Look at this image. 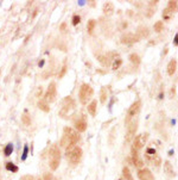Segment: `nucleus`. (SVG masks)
Listing matches in <instances>:
<instances>
[{"label": "nucleus", "instance_id": "17", "mask_svg": "<svg viewBox=\"0 0 178 180\" xmlns=\"http://www.w3.org/2000/svg\"><path fill=\"white\" fill-rule=\"evenodd\" d=\"M177 71V60H171L168 64V74L169 75H173Z\"/></svg>", "mask_w": 178, "mask_h": 180}, {"label": "nucleus", "instance_id": "18", "mask_svg": "<svg viewBox=\"0 0 178 180\" xmlns=\"http://www.w3.org/2000/svg\"><path fill=\"white\" fill-rule=\"evenodd\" d=\"M38 109L39 110H42V111H44V112H49L50 111V107H49V103L47 102L45 99H40L39 102H38Z\"/></svg>", "mask_w": 178, "mask_h": 180}, {"label": "nucleus", "instance_id": "10", "mask_svg": "<svg viewBox=\"0 0 178 180\" xmlns=\"http://www.w3.org/2000/svg\"><path fill=\"white\" fill-rule=\"evenodd\" d=\"M139 41V37L133 32H127V33H124L121 36V43L122 44H133Z\"/></svg>", "mask_w": 178, "mask_h": 180}, {"label": "nucleus", "instance_id": "32", "mask_svg": "<svg viewBox=\"0 0 178 180\" xmlns=\"http://www.w3.org/2000/svg\"><path fill=\"white\" fill-rule=\"evenodd\" d=\"M81 21V17L79 16V15H75L74 17H73V25H77Z\"/></svg>", "mask_w": 178, "mask_h": 180}, {"label": "nucleus", "instance_id": "1", "mask_svg": "<svg viewBox=\"0 0 178 180\" xmlns=\"http://www.w3.org/2000/svg\"><path fill=\"white\" fill-rule=\"evenodd\" d=\"M79 141H80L79 132H77L76 130H74L73 128H69V127L64 128L63 136H62V140H61V145L63 148L68 149V148L75 147V145L79 143Z\"/></svg>", "mask_w": 178, "mask_h": 180}, {"label": "nucleus", "instance_id": "14", "mask_svg": "<svg viewBox=\"0 0 178 180\" xmlns=\"http://www.w3.org/2000/svg\"><path fill=\"white\" fill-rule=\"evenodd\" d=\"M75 128H76V131H77V132H83V131H86V129H87V120H86V118L82 117V118H80L79 120H76V122H75Z\"/></svg>", "mask_w": 178, "mask_h": 180}, {"label": "nucleus", "instance_id": "24", "mask_svg": "<svg viewBox=\"0 0 178 180\" xmlns=\"http://www.w3.org/2000/svg\"><path fill=\"white\" fill-rule=\"evenodd\" d=\"M129 60H131V62L133 63V64H139L140 63V57H139V55L138 54H131L129 55Z\"/></svg>", "mask_w": 178, "mask_h": 180}, {"label": "nucleus", "instance_id": "15", "mask_svg": "<svg viewBox=\"0 0 178 180\" xmlns=\"http://www.w3.org/2000/svg\"><path fill=\"white\" fill-rule=\"evenodd\" d=\"M136 35L139 37V39H140V38H145V37H147V36L150 35L149 28H147V26H139L138 30H137V33H136Z\"/></svg>", "mask_w": 178, "mask_h": 180}, {"label": "nucleus", "instance_id": "31", "mask_svg": "<svg viewBox=\"0 0 178 180\" xmlns=\"http://www.w3.org/2000/svg\"><path fill=\"white\" fill-rule=\"evenodd\" d=\"M122 64V60L121 59H118V60H115L114 62H113V66H112V68L114 69V71H116V69H119V67Z\"/></svg>", "mask_w": 178, "mask_h": 180}, {"label": "nucleus", "instance_id": "27", "mask_svg": "<svg viewBox=\"0 0 178 180\" xmlns=\"http://www.w3.org/2000/svg\"><path fill=\"white\" fill-rule=\"evenodd\" d=\"M21 122H23L26 127H29L31 124V117L27 114H24L23 116H21Z\"/></svg>", "mask_w": 178, "mask_h": 180}, {"label": "nucleus", "instance_id": "11", "mask_svg": "<svg viewBox=\"0 0 178 180\" xmlns=\"http://www.w3.org/2000/svg\"><path fill=\"white\" fill-rule=\"evenodd\" d=\"M138 178L140 180H155L152 172L147 168H140L138 171Z\"/></svg>", "mask_w": 178, "mask_h": 180}, {"label": "nucleus", "instance_id": "6", "mask_svg": "<svg viewBox=\"0 0 178 180\" xmlns=\"http://www.w3.org/2000/svg\"><path fill=\"white\" fill-rule=\"evenodd\" d=\"M74 107H75L74 99L71 97H65V99L63 100V104H62V109L60 111V116L65 117L71 110H74Z\"/></svg>", "mask_w": 178, "mask_h": 180}, {"label": "nucleus", "instance_id": "22", "mask_svg": "<svg viewBox=\"0 0 178 180\" xmlns=\"http://www.w3.org/2000/svg\"><path fill=\"white\" fill-rule=\"evenodd\" d=\"M122 175H124L125 180H134V179H133V177H132V173H131L128 167H124V170H122Z\"/></svg>", "mask_w": 178, "mask_h": 180}, {"label": "nucleus", "instance_id": "28", "mask_svg": "<svg viewBox=\"0 0 178 180\" xmlns=\"http://www.w3.org/2000/svg\"><path fill=\"white\" fill-rule=\"evenodd\" d=\"M172 12L169 10V8H166V10H164V12H163V18H164V20H170L171 19V17H172Z\"/></svg>", "mask_w": 178, "mask_h": 180}, {"label": "nucleus", "instance_id": "3", "mask_svg": "<svg viewBox=\"0 0 178 180\" xmlns=\"http://www.w3.org/2000/svg\"><path fill=\"white\" fill-rule=\"evenodd\" d=\"M61 162V150L57 145H52L49 152V166L52 171H56Z\"/></svg>", "mask_w": 178, "mask_h": 180}, {"label": "nucleus", "instance_id": "13", "mask_svg": "<svg viewBox=\"0 0 178 180\" xmlns=\"http://www.w3.org/2000/svg\"><path fill=\"white\" fill-rule=\"evenodd\" d=\"M132 161H133V165H134L136 167H138V168H141L144 166V162L140 159L139 153L137 150H134V149H132Z\"/></svg>", "mask_w": 178, "mask_h": 180}, {"label": "nucleus", "instance_id": "19", "mask_svg": "<svg viewBox=\"0 0 178 180\" xmlns=\"http://www.w3.org/2000/svg\"><path fill=\"white\" fill-rule=\"evenodd\" d=\"M96 106H97V102H96V100H93L90 104H88V112H89V115L93 116V117L96 115V109H97Z\"/></svg>", "mask_w": 178, "mask_h": 180}, {"label": "nucleus", "instance_id": "25", "mask_svg": "<svg viewBox=\"0 0 178 180\" xmlns=\"http://www.w3.org/2000/svg\"><path fill=\"white\" fill-rule=\"evenodd\" d=\"M12 152H13V144L8 143L5 147V149H4V154H5V156H10L11 154H12Z\"/></svg>", "mask_w": 178, "mask_h": 180}, {"label": "nucleus", "instance_id": "36", "mask_svg": "<svg viewBox=\"0 0 178 180\" xmlns=\"http://www.w3.org/2000/svg\"><path fill=\"white\" fill-rule=\"evenodd\" d=\"M146 154H150V155H152V154H157V152H155V149H153V148H147V150H146Z\"/></svg>", "mask_w": 178, "mask_h": 180}, {"label": "nucleus", "instance_id": "33", "mask_svg": "<svg viewBox=\"0 0 178 180\" xmlns=\"http://www.w3.org/2000/svg\"><path fill=\"white\" fill-rule=\"evenodd\" d=\"M27 152H29V148H27V145H25V147H24V153H23V156H21V160H25V159H26V156H27Z\"/></svg>", "mask_w": 178, "mask_h": 180}, {"label": "nucleus", "instance_id": "7", "mask_svg": "<svg viewBox=\"0 0 178 180\" xmlns=\"http://www.w3.org/2000/svg\"><path fill=\"white\" fill-rule=\"evenodd\" d=\"M147 138H149V134H147V132H146V134H140V135H138V136H136L134 141H133V147H132V149H134V150L139 152V150L144 147V145H145Z\"/></svg>", "mask_w": 178, "mask_h": 180}, {"label": "nucleus", "instance_id": "8", "mask_svg": "<svg viewBox=\"0 0 178 180\" xmlns=\"http://www.w3.org/2000/svg\"><path fill=\"white\" fill-rule=\"evenodd\" d=\"M127 125V132H126V141H131L133 137L136 136V132L138 129V120H132L129 122Z\"/></svg>", "mask_w": 178, "mask_h": 180}, {"label": "nucleus", "instance_id": "21", "mask_svg": "<svg viewBox=\"0 0 178 180\" xmlns=\"http://www.w3.org/2000/svg\"><path fill=\"white\" fill-rule=\"evenodd\" d=\"M107 97H108L107 88L106 87H102L101 88V92H100V102H101L102 104H105L107 102Z\"/></svg>", "mask_w": 178, "mask_h": 180}, {"label": "nucleus", "instance_id": "38", "mask_svg": "<svg viewBox=\"0 0 178 180\" xmlns=\"http://www.w3.org/2000/svg\"><path fill=\"white\" fill-rule=\"evenodd\" d=\"M177 38H178V36L176 35V37H175V44H176V46H177Z\"/></svg>", "mask_w": 178, "mask_h": 180}, {"label": "nucleus", "instance_id": "12", "mask_svg": "<svg viewBox=\"0 0 178 180\" xmlns=\"http://www.w3.org/2000/svg\"><path fill=\"white\" fill-rule=\"evenodd\" d=\"M145 159H146V161H147L150 165L155 166V167H158V166L162 163L160 156L157 155V154H152V155H150V154H145Z\"/></svg>", "mask_w": 178, "mask_h": 180}, {"label": "nucleus", "instance_id": "29", "mask_svg": "<svg viewBox=\"0 0 178 180\" xmlns=\"http://www.w3.org/2000/svg\"><path fill=\"white\" fill-rule=\"evenodd\" d=\"M163 29H164L163 21H157V23L154 24V31H155V32H162Z\"/></svg>", "mask_w": 178, "mask_h": 180}, {"label": "nucleus", "instance_id": "16", "mask_svg": "<svg viewBox=\"0 0 178 180\" xmlns=\"http://www.w3.org/2000/svg\"><path fill=\"white\" fill-rule=\"evenodd\" d=\"M164 172L168 174L169 177H175L176 175L175 174V171H173V167H172V165H171L170 161H165L164 162Z\"/></svg>", "mask_w": 178, "mask_h": 180}, {"label": "nucleus", "instance_id": "9", "mask_svg": "<svg viewBox=\"0 0 178 180\" xmlns=\"http://www.w3.org/2000/svg\"><path fill=\"white\" fill-rule=\"evenodd\" d=\"M56 93H57V88H56V84L55 82H50L48 89H47V93H45V99L48 103H52L55 98H56Z\"/></svg>", "mask_w": 178, "mask_h": 180}, {"label": "nucleus", "instance_id": "26", "mask_svg": "<svg viewBox=\"0 0 178 180\" xmlns=\"http://www.w3.org/2000/svg\"><path fill=\"white\" fill-rule=\"evenodd\" d=\"M6 170L16 173V172H18V167H17L13 162H7V163H6Z\"/></svg>", "mask_w": 178, "mask_h": 180}, {"label": "nucleus", "instance_id": "4", "mask_svg": "<svg viewBox=\"0 0 178 180\" xmlns=\"http://www.w3.org/2000/svg\"><path fill=\"white\" fill-rule=\"evenodd\" d=\"M94 94V89L90 85H88V84H82L81 87H80V91H79V98H80V102L86 105L88 104V102L92 99Z\"/></svg>", "mask_w": 178, "mask_h": 180}, {"label": "nucleus", "instance_id": "34", "mask_svg": "<svg viewBox=\"0 0 178 180\" xmlns=\"http://www.w3.org/2000/svg\"><path fill=\"white\" fill-rule=\"evenodd\" d=\"M20 180H35V178H33L32 175L27 174V175H24V177H21Z\"/></svg>", "mask_w": 178, "mask_h": 180}, {"label": "nucleus", "instance_id": "35", "mask_svg": "<svg viewBox=\"0 0 178 180\" xmlns=\"http://www.w3.org/2000/svg\"><path fill=\"white\" fill-rule=\"evenodd\" d=\"M44 180H52V174L51 173H45L44 174Z\"/></svg>", "mask_w": 178, "mask_h": 180}, {"label": "nucleus", "instance_id": "20", "mask_svg": "<svg viewBox=\"0 0 178 180\" xmlns=\"http://www.w3.org/2000/svg\"><path fill=\"white\" fill-rule=\"evenodd\" d=\"M113 12H114V5H113L112 3H106V4L103 5V13L110 16Z\"/></svg>", "mask_w": 178, "mask_h": 180}, {"label": "nucleus", "instance_id": "37", "mask_svg": "<svg viewBox=\"0 0 178 180\" xmlns=\"http://www.w3.org/2000/svg\"><path fill=\"white\" fill-rule=\"evenodd\" d=\"M175 92H176V88H175V87H172V89H171V97H173V96H175Z\"/></svg>", "mask_w": 178, "mask_h": 180}, {"label": "nucleus", "instance_id": "23", "mask_svg": "<svg viewBox=\"0 0 178 180\" xmlns=\"http://www.w3.org/2000/svg\"><path fill=\"white\" fill-rule=\"evenodd\" d=\"M95 25H96V21L94 19H90L88 21L87 24V30H88V33H93L94 29H95Z\"/></svg>", "mask_w": 178, "mask_h": 180}, {"label": "nucleus", "instance_id": "5", "mask_svg": "<svg viewBox=\"0 0 178 180\" xmlns=\"http://www.w3.org/2000/svg\"><path fill=\"white\" fill-rule=\"evenodd\" d=\"M140 109H141V102L140 100H137V102L133 103L129 107H128V111H127V116H126V119H125V123L128 124L131 122V119L133 117H136L139 112H140Z\"/></svg>", "mask_w": 178, "mask_h": 180}, {"label": "nucleus", "instance_id": "30", "mask_svg": "<svg viewBox=\"0 0 178 180\" xmlns=\"http://www.w3.org/2000/svg\"><path fill=\"white\" fill-rule=\"evenodd\" d=\"M168 8L171 11L172 13H175L176 11H177V1H169V6Z\"/></svg>", "mask_w": 178, "mask_h": 180}, {"label": "nucleus", "instance_id": "2", "mask_svg": "<svg viewBox=\"0 0 178 180\" xmlns=\"http://www.w3.org/2000/svg\"><path fill=\"white\" fill-rule=\"evenodd\" d=\"M82 155H83V152L82 149L79 147V145H75V147H71V148H68L66 149V153H65V157L71 165H77L81 159H82Z\"/></svg>", "mask_w": 178, "mask_h": 180}]
</instances>
